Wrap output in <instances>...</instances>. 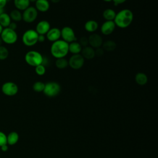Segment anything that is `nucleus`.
Returning <instances> with one entry per match:
<instances>
[{
	"instance_id": "18",
	"label": "nucleus",
	"mask_w": 158,
	"mask_h": 158,
	"mask_svg": "<svg viewBox=\"0 0 158 158\" xmlns=\"http://www.w3.org/2000/svg\"><path fill=\"white\" fill-rule=\"evenodd\" d=\"M81 49V46L77 41L69 43V52H70L72 54H80Z\"/></svg>"
},
{
	"instance_id": "43",
	"label": "nucleus",
	"mask_w": 158,
	"mask_h": 158,
	"mask_svg": "<svg viewBox=\"0 0 158 158\" xmlns=\"http://www.w3.org/2000/svg\"><path fill=\"white\" fill-rule=\"evenodd\" d=\"M37 0H29L30 2H35Z\"/></svg>"
},
{
	"instance_id": "13",
	"label": "nucleus",
	"mask_w": 158,
	"mask_h": 158,
	"mask_svg": "<svg viewBox=\"0 0 158 158\" xmlns=\"http://www.w3.org/2000/svg\"><path fill=\"white\" fill-rule=\"evenodd\" d=\"M51 28V25L47 20H41L36 25L35 31L38 35H45Z\"/></svg>"
},
{
	"instance_id": "24",
	"label": "nucleus",
	"mask_w": 158,
	"mask_h": 158,
	"mask_svg": "<svg viewBox=\"0 0 158 158\" xmlns=\"http://www.w3.org/2000/svg\"><path fill=\"white\" fill-rule=\"evenodd\" d=\"M10 22H11V19L9 16V14L6 12H3L0 15V25L3 28L8 27Z\"/></svg>"
},
{
	"instance_id": "7",
	"label": "nucleus",
	"mask_w": 158,
	"mask_h": 158,
	"mask_svg": "<svg viewBox=\"0 0 158 158\" xmlns=\"http://www.w3.org/2000/svg\"><path fill=\"white\" fill-rule=\"evenodd\" d=\"M60 38H62V40L67 43L77 40L74 30L72 27L69 26L64 27L60 30Z\"/></svg>"
},
{
	"instance_id": "37",
	"label": "nucleus",
	"mask_w": 158,
	"mask_h": 158,
	"mask_svg": "<svg viewBox=\"0 0 158 158\" xmlns=\"http://www.w3.org/2000/svg\"><path fill=\"white\" fill-rule=\"evenodd\" d=\"M0 148H1V150L2 152H6V151L8 150V149H9L8 144H4V145L1 146Z\"/></svg>"
},
{
	"instance_id": "32",
	"label": "nucleus",
	"mask_w": 158,
	"mask_h": 158,
	"mask_svg": "<svg viewBox=\"0 0 158 158\" xmlns=\"http://www.w3.org/2000/svg\"><path fill=\"white\" fill-rule=\"evenodd\" d=\"M104 54V50L102 48H101V47L100 48H96V50H95V56H97L98 57H101Z\"/></svg>"
},
{
	"instance_id": "21",
	"label": "nucleus",
	"mask_w": 158,
	"mask_h": 158,
	"mask_svg": "<svg viewBox=\"0 0 158 158\" xmlns=\"http://www.w3.org/2000/svg\"><path fill=\"white\" fill-rule=\"evenodd\" d=\"M117 44L115 43V42L113 40H106L104 42L102 43V48L103 49L104 51H107V52H112L113 51H114L116 48Z\"/></svg>"
},
{
	"instance_id": "22",
	"label": "nucleus",
	"mask_w": 158,
	"mask_h": 158,
	"mask_svg": "<svg viewBox=\"0 0 158 158\" xmlns=\"http://www.w3.org/2000/svg\"><path fill=\"white\" fill-rule=\"evenodd\" d=\"M116 15L115 11L110 8L105 9L102 12L103 18L107 21H114Z\"/></svg>"
},
{
	"instance_id": "17",
	"label": "nucleus",
	"mask_w": 158,
	"mask_h": 158,
	"mask_svg": "<svg viewBox=\"0 0 158 158\" xmlns=\"http://www.w3.org/2000/svg\"><path fill=\"white\" fill-rule=\"evenodd\" d=\"M98 23L94 20H89L85 23L84 28L85 30L89 33H94L98 28Z\"/></svg>"
},
{
	"instance_id": "34",
	"label": "nucleus",
	"mask_w": 158,
	"mask_h": 158,
	"mask_svg": "<svg viewBox=\"0 0 158 158\" xmlns=\"http://www.w3.org/2000/svg\"><path fill=\"white\" fill-rule=\"evenodd\" d=\"M46 40V36L44 35H38V42L43 43Z\"/></svg>"
},
{
	"instance_id": "29",
	"label": "nucleus",
	"mask_w": 158,
	"mask_h": 158,
	"mask_svg": "<svg viewBox=\"0 0 158 158\" xmlns=\"http://www.w3.org/2000/svg\"><path fill=\"white\" fill-rule=\"evenodd\" d=\"M35 71L38 75L42 76L46 73V67L43 64L38 65L35 67Z\"/></svg>"
},
{
	"instance_id": "6",
	"label": "nucleus",
	"mask_w": 158,
	"mask_h": 158,
	"mask_svg": "<svg viewBox=\"0 0 158 158\" xmlns=\"http://www.w3.org/2000/svg\"><path fill=\"white\" fill-rule=\"evenodd\" d=\"M60 89V86L58 83L56 81H49L45 83L43 93L48 97L52 98L58 95Z\"/></svg>"
},
{
	"instance_id": "25",
	"label": "nucleus",
	"mask_w": 158,
	"mask_h": 158,
	"mask_svg": "<svg viewBox=\"0 0 158 158\" xmlns=\"http://www.w3.org/2000/svg\"><path fill=\"white\" fill-rule=\"evenodd\" d=\"M9 16L11 20H13V22H20L22 20V13L20 12V10L17 9H14L11 10Z\"/></svg>"
},
{
	"instance_id": "41",
	"label": "nucleus",
	"mask_w": 158,
	"mask_h": 158,
	"mask_svg": "<svg viewBox=\"0 0 158 158\" xmlns=\"http://www.w3.org/2000/svg\"><path fill=\"white\" fill-rule=\"evenodd\" d=\"M102 1L104 2H109L112 1V0H102Z\"/></svg>"
},
{
	"instance_id": "4",
	"label": "nucleus",
	"mask_w": 158,
	"mask_h": 158,
	"mask_svg": "<svg viewBox=\"0 0 158 158\" xmlns=\"http://www.w3.org/2000/svg\"><path fill=\"white\" fill-rule=\"evenodd\" d=\"M0 37L2 42L7 44H13L15 43L18 39V35L15 30H13L8 27L3 28Z\"/></svg>"
},
{
	"instance_id": "42",
	"label": "nucleus",
	"mask_w": 158,
	"mask_h": 158,
	"mask_svg": "<svg viewBox=\"0 0 158 158\" xmlns=\"http://www.w3.org/2000/svg\"><path fill=\"white\" fill-rule=\"evenodd\" d=\"M3 42H2V39H1V38L0 37V46H2V43Z\"/></svg>"
},
{
	"instance_id": "10",
	"label": "nucleus",
	"mask_w": 158,
	"mask_h": 158,
	"mask_svg": "<svg viewBox=\"0 0 158 158\" xmlns=\"http://www.w3.org/2000/svg\"><path fill=\"white\" fill-rule=\"evenodd\" d=\"M69 65L74 70L80 69L84 65L85 59L80 54H73L68 60Z\"/></svg>"
},
{
	"instance_id": "1",
	"label": "nucleus",
	"mask_w": 158,
	"mask_h": 158,
	"mask_svg": "<svg viewBox=\"0 0 158 158\" xmlns=\"http://www.w3.org/2000/svg\"><path fill=\"white\" fill-rule=\"evenodd\" d=\"M133 20V14L128 9H124L116 13L114 22L116 25L120 28L128 27Z\"/></svg>"
},
{
	"instance_id": "11",
	"label": "nucleus",
	"mask_w": 158,
	"mask_h": 158,
	"mask_svg": "<svg viewBox=\"0 0 158 158\" xmlns=\"http://www.w3.org/2000/svg\"><path fill=\"white\" fill-rule=\"evenodd\" d=\"M88 39L89 46L92 47L93 48L96 49L102 46L103 40L101 35H99V34L93 33L89 36Z\"/></svg>"
},
{
	"instance_id": "33",
	"label": "nucleus",
	"mask_w": 158,
	"mask_h": 158,
	"mask_svg": "<svg viewBox=\"0 0 158 158\" xmlns=\"http://www.w3.org/2000/svg\"><path fill=\"white\" fill-rule=\"evenodd\" d=\"M8 28H10V29H12L13 30H15L17 29V25L16 22L11 21V22L10 23L9 25L8 26Z\"/></svg>"
},
{
	"instance_id": "31",
	"label": "nucleus",
	"mask_w": 158,
	"mask_h": 158,
	"mask_svg": "<svg viewBox=\"0 0 158 158\" xmlns=\"http://www.w3.org/2000/svg\"><path fill=\"white\" fill-rule=\"evenodd\" d=\"M78 42L81 46L82 48L86 47V46L89 45L88 44V38L86 36H81V37H80V38L79 39V41Z\"/></svg>"
},
{
	"instance_id": "5",
	"label": "nucleus",
	"mask_w": 158,
	"mask_h": 158,
	"mask_svg": "<svg viewBox=\"0 0 158 158\" xmlns=\"http://www.w3.org/2000/svg\"><path fill=\"white\" fill-rule=\"evenodd\" d=\"M38 34L33 29H29L26 30L22 37V40L27 46H33L38 43Z\"/></svg>"
},
{
	"instance_id": "19",
	"label": "nucleus",
	"mask_w": 158,
	"mask_h": 158,
	"mask_svg": "<svg viewBox=\"0 0 158 158\" xmlns=\"http://www.w3.org/2000/svg\"><path fill=\"white\" fill-rule=\"evenodd\" d=\"M19 139V135L16 131H11L7 135V144L10 146L15 145Z\"/></svg>"
},
{
	"instance_id": "40",
	"label": "nucleus",
	"mask_w": 158,
	"mask_h": 158,
	"mask_svg": "<svg viewBox=\"0 0 158 158\" xmlns=\"http://www.w3.org/2000/svg\"><path fill=\"white\" fill-rule=\"evenodd\" d=\"M2 30H3V27L0 25V35H1V32H2Z\"/></svg>"
},
{
	"instance_id": "38",
	"label": "nucleus",
	"mask_w": 158,
	"mask_h": 158,
	"mask_svg": "<svg viewBox=\"0 0 158 158\" xmlns=\"http://www.w3.org/2000/svg\"><path fill=\"white\" fill-rule=\"evenodd\" d=\"M50 1L51 2H52V3H58V2H59L60 1V0H50Z\"/></svg>"
},
{
	"instance_id": "39",
	"label": "nucleus",
	"mask_w": 158,
	"mask_h": 158,
	"mask_svg": "<svg viewBox=\"0 0 158 158\" xmlns=\"http://www.w3.org/2000/svg\"><path fill=\"white\" fill-rule=\"evenodd\" d=\"M3 12H4V9L0 8V15H1Z\"/></svg>"
},
{
	"instance_id": "23",
	"label": "nucleus",
	"mask_w": 158,
	"mask_h": 158,
	"mask_svg": "<svg viewBox=\"0 0 158 158\" xmlns=\"http://www.w3.org/2000/svg\"><path fill=\"white\" fill-rule=\"evenodd\" d=\"M135 81L136 83L141 86L144 85L147 83L148 82V77L147 75L143 72H138L136 74L135 77Z\"/></svg>"
},
{
	"instance_id": "2",
	"label": "nucleus",
	"mask_w": 158,
	"mask_h": 158,
	"mask_svg": "<svg viewBox=\"0 0 158 158\" xmlns=\"http://www.w3.org/2000/svg\"><path fill=\"white\" fill-rule=\"evenodd\" d=\"M50 51L51 55L56 59L65 57L69 52V43L60 39L52 43Z\"/></svg>"
},
{
	"instance_id": "3",
	"label": "nucleus",
	"mask_w": 158,
	"mask_h": 158,
	"mask_svg": "<svg viewBox=\"0 0 158 158\" xmlns=\"http://www.w3.org/2000/svg\"><path fill=\"white\" fill-rule=\"evenodd\" d=\"M25 60L28 65L35 67L38 65L42 64L43 56L40 52L35 50H31L25 54Z\"/></svg>"
},
{
	"instance_id": "20",
	"label": "nucleus",
	"mask_w": 158,
	"mask_h": 158,
	"mask_svg": "<svg viewBox=\"0 0 158 158\" xmlns=\"http://www.w3.org/2000/svg\"><path fill=\"white\" fill-rule=\"evenodd\" d=\"M14 4L16 9L19 10H24L30 6L29 0H14Z\"/></svg>"
},
{
	"instance_id": "15",
	"label": "nucleus",
	"mask_w": 158,
	"mask_h": 158,
	"mask_svg": "<svg viewBox=\"0 0 158 158\" xmlns=\"http://www.w3.org/2000/svg\"><path fill=\"white\" fill-rule=\"evenodd\" d=\"M36 9L41 12H47L49 7L50 4L48 0H37L35 2Z\"/></svg>"
},
{
	"instance_id": "26",
	"label": "nucleus",
	"mask_w": 158,
	"mask_h": 158,
	"mask_svg": "<svg viewBox=\"0 0 158 158\" xmlns=\"http://www.w3.org/2000/svg\"><path fill=\"white\" fill-rule=\"evenodd\" d=\"M55 65H56V67L59 69H64L68 67L69 62H68V60L65 57L59 58V59H56L55 62Z\"/></svg>"
},
{
	"instance_id": "28",
	"label": "nucleus",
	"mask_w": 158,
	"mask_h": 158,
	"mask_svg": "<svg viewBox=\"0 0 158 158\" xmlns=\"http://www.w3.org/2000/svg\"><path fill=\"white\" fill-rule=\"evenodd\" d=\"M9 56V50L4 46H0V60L6 59Z\"/></svg>"
},
{
	"instance_id": "36",
	"label": "nucleus",
	"mask_w": 158,
	"mask_h": 158,
	"mask_svg": "<svg viewBox=\"0 0 158 158\" xmlns=\"http://www.w3.org/2000/svg\"><path fill=\"white\" fill-rule=\"evenodd\" d=\"M7 2V0H0V8L4 9Z\"/></svg>"
},
{
	"instance_id": "35",
	"label": "nucleus",
	"mask_w": 158,
	"mask_h": 158,
	"mask_svg": "<svg viewBox=\"0 0 158 158\" xmlns=\"http://www.w3.org/2000/svg\"><path fill=\"white\" fill-rule=\"evenodd\" d=\"M112 1L114 2V4L115 6H118L120 4H122L124 2H125L127 1V0H112Z\"/></svg>"
},
{
	"instance_id": "27",
	"label": "nucleus",
	"mask_w": 158,
	"mask_h": 158,
	"mask_svg": "<svg viewBox=\"0 0 158 158\" xmlns=\"http://www.w3.org/2000/svg\"><path fill=\"white\" fill-rule=\"evenodd\" d=\"M44 86H45L44 83L41 81H37L33 83L32 88L33 91H35V92L41 93V92H43Z\"/></svg>"
},
{
	"instance_id": "8",
	"label": "nucleus",
	"mask_w": 158,
	"mask_h": 158,
	"mask_svg": "<svg viewBox=\"0 0 158 158\" xmlns=\"http://www.w3.org/2000/svg\"><path fill=\"white\" fill-rule=\"evenodd\" d=\"M38 17V10L35 7L29 6L23 10L22 20L28 23H30L36 20Z\"/></svg>"
},
{
	"instance_id": "16",
	"label": "nucleus",
	"mask_w": 158,
	"mask_h": 158,
	"mask_svg": "<svg viewBox=\"0 0 158 158\" xmlns=\"http://www.w3.org/2000/svg\"><path fill=\"white\" fill-rule=\"evenodd\" d=\"M80 54L84 59H92L95 57V49L89 46L82 48Z\"/></svg>"
},
{
	"instance_id": "9",
	"label": "nucleus",
	"mask_w": 158,
	"mask_h": 158,
	"mask_svg": "<svg viewBox=\"0 0 158 158\" xmlns=\"http://www.w3.org/2000/svg\"><path fill=\"white\" fill-rule=\"evenodd\" d=\"M2 93L7 96H13L17 94L19 87L16 83L12 81H7L2 84L1 86Z\"/></svg>"
},
{
	"instance_id": "30",
	"label": "nucleus",
	"mask_w": 158,
	"mask_h": 158,
	"mask_svg": "<svg viewBox=\"0 0 158 158\" xmlns=\"http://www.w3.org/2000/svg\"><path fill=\"white\" fill-rule=\"evenodd\" d=\"M7 144V135L3 131H0V147Z\"/></svg>"
},
{
	"instance_id": "12",
	"label": "nucleus",
	"mask_w": 158,
	"mask_h": 158,
	"mask_svg": "<svg viewBox=\"0 0 158 158\" xmlns=\"http://www.w3.org/2000/svg\"><path fill=\"white\" fill-rule=\"evenodd\" d=\"M116 25L114 21L106 20L101 27V31L104 35H109L115 30Z\"/></svg>"
},
{
	"instance_id": "14",
	"label": "nucleus",
	"mask_w": 158,
	"mask_h": 158,
	"mask_svg": "<svg viewBox=\"0 0 158 158\" xmlns=\"http://www.w3.org/2000/svg\"><path fill=\"white\" fill-rule=\"evenodd\" d=\"M46 38L51 42H54L60 40V30L57 27L51 28L49 30L45 35Z\"/></svg>"
}]
</instances>
